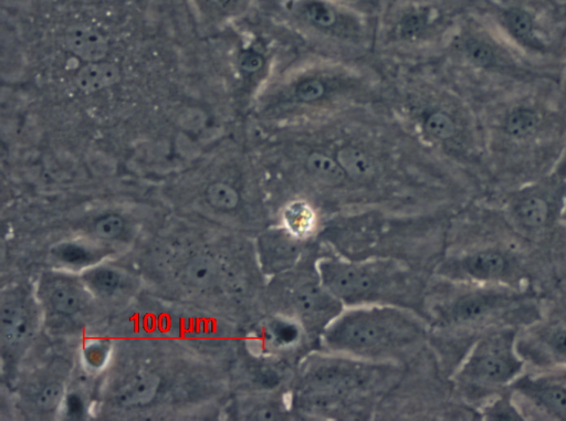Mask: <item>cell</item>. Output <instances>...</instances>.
I'll use <instances>...</instances> for the list:
<instances>
[{
    "instance_id": "30bf717a",
    "label": "cell",
    "mask_w": 566,
    "mask_h": 421,
    "mask_svg": "<svg viewBox=\"0 0 566 421\" xmlns=\"http://www.w3.org/2000/svg\"><path fill=\"white\" fill-rule=\"evenodd\" d=\"M505 256L495 251H481L465 256L460 262L464 275L479 281L496 280L507 270Z\"/></svg>"
},
{
    "instance_id": "e575fe53",
    "label": "cell",
    "mask_w": 566,
    "mask_h": 421,
    "mask_svg": "<svg viewBox=\"0 0 566 421\" xmlns=\"http://www.w3.org/2000/svg\"><path fill=\"white\" fill-rule=\"evenodd\" d=\"M559 170H560V172L566 173V149H565V154H564L560 165H559Z\"/></svg>"
},
{
    "instance_id": "ba28073f",
    "label": "cell",
    "mask_w": 566,
    "mask_h": 421,
    "mask_svg": "<svg viewBox=\"0 0 566 421\" xmlns=\"http://www.w3.org/2000/svg\"><path fill=\"white\" fill-rule=\"evenodd\" d=\"M64 42L70 52L86 62L101 61L108 50L104 35L85 25L70 28L65 33Z\"/></svg>"
},
{
    "instance_id": "8d00e7d4",
    "label": "cell",
    "mask_w": 566,
    "mask_h": 421,
    "mask_svg": "<svg viewBox=\"0 0 566 421\" xmlns=\"http://www.w3.org/2000/svg\"><path fill=\"white\" fill-rule=\"evenodd\" d=\"M565 90H566V78H565Z\"/></svg>"
},
{
    "instance_id": "d4e9b609",
    "label": "cell",
    "mask_w": 566,
    "mask_h": 421,
    "mask_svg": "<svg viewBox=\"0 0 566 421\" xmlns=\"http://www.w3.org/2000/svg\"><path fill=\"white\" fill-rule=\"evenodd\" d=\"M88 285L101 293L114 292L120 282L119 274L108 267H96L85 274Z\"/></svg>"
},
{
    "instance_id": "1f68e13d",
    "label": "cell",
    "mask_w": 566,
    "mask_h": 421,
    "mask_svg": "<svg viewBox=\"0 0 566 421\" xmlns=\"http://www.w3.org/2000/svg\"><path fill=\"white\" fill-rule=\"evenodd\" d=\"M548 345L557 355L566 358V329L554 331L548 339Z\"/></svg>"
},
{
    "instance_id": "4dcf8cb0",
    "label": "cell",
    "mask_w": 566,
    "mask_h": 421,
    "mask_svg": "<svg viewBox=\"0 0 566 421\" xmlns=\"http://www.w3.org/2000/svg\"><path fill=\"white\" fill-rule=\"evenodd\" d=\"M239 65L247 73H255L263 65V57L253 51H245L239 57Z\"/></svg>"
},
{
    "instance_id": "9a60e30c",
    "label": "cell",
    "mask_w": 566,
    "mask_h": 421,
    "mask_svg": "<svg viewBox=\"0 0 566 421\" xmlns=\"http://www.w3.org/2000/svg\"><path fill=\"white\" fill-rule=\"evenodd\" d=\"M296 241L297 239L287 231L286 235L262 239L260 252L264 265L272 270L284 269L286 264L289 265L297 253Z\"/></svg>"
},
{
    "instance_id": "83f0119b",
    "label": "cell",
    "mask_w": 566,
    "mask_h": 421,
    "mask_svg": "<svg viewBox=\"0 0 566 421\" xmlns=\"http://www.w3.org/2000/svg\"><path fill=\"white\" fill-rule=\"evenodd\" d=\"M53 253L60 261L73 265L88 263L92 259L88 250L75 243H64L55 248Z\"/></svg>"
},
{
    "instance_id": "f1b7e54d",
    "label": "cell",
    "mask_w": 566,
    "mask_h": 421,
    "mask_svg": "<svg viewBox=\"0 0 566 421\" xmlns=\"http://www.w3.org/2000/svg\"><path fill=\"white\" fill-rule=\"evenodd\" d=\"M326 85L318 78L310 77L301 81L295 87V97L304 103L315 102L325 95Z\"/></svg>"
},
{
    "instance_id": "2e32d148",
    "label": "cell",
    "mask_w": 566,
    "mask_h": 421,
    "mask_svg": "<svg viewBox=\"0 0 566 421\" xmlns=\"http://www.w3.org/2000/svg\"><path fill=\"white\" fill-rule=\"evenodd\" d=\"M513 214L522 225L536 229L547 222L549 206L542 197L536 194L525 196L514 204Z\"/></svg>"
},
{
    "instance_id": "ffe728a7",
    "label": "cell",
    "mask_w": 566,
    "mask_h": 421,
    "mask_svg": "<svg viewBox=\"0 0 566 421\" xmlns=\"http://www.w3.org/2000/svg\"><path fill=\"white\" fill-rule=\"evenodd\" d=\"M25 327V316L21 307L13 304H8L2 307L0 314V333L4 343H15L24 334Z\"/></svg>"
},
{
    "instance_id": "484cf974",
    "label": "cell",
    "mask_w": 566,
    "mask_h": 421,
    "mask_svg": "<svg viewBox=\"0 0 566 421\" xmlns=\"http://www.w3.org/2000/svg\"><path fill=\"white\" fill-rule=\"evenodd\" d=\"M123 218L115 213L99 217L93 224V233L102 240H114L124 231Z\"/></svg>"
},
{
    "instance_id": "9c48e42d",
    "label": "cell",
    "mask_w": 566,
    "mask_h": 421,
    "mask_svg": "<svg viewBox=\"0 0 566 421\" xmlns=\"http://www.w3.org/2000/svg\"><path fill=\"white\" fill-rule=\"evenodd\" d=\"M503 299L499 294H468L455 301L451 307L450 316L454 322L461 324L476 322L495 309Z\"/></svg>"
},
{
    "instance_id": "d6986e66",
    "label": "cell",
    "mask_w": 566,
    "mask_h": 421,
    "mask_svg": "<svg viewBox=\"0 0 566 421\" xmlns=\"http://www.w3.org/2000/svg\"><path fill=\"white\" fill-rule=\"evenodd\" d=\"M286 231L297 240L307 236L315 227V215L303 202L292 203L284 212Z\"/></svg>"
},
{
    "instance_id": "5b68a950",
    "label": "cell",
    "mask_w": 566,
    "mask_h": 421,
    "mask_svg": "<svg viewBox=\"0 0 566 421\" xmlns=\"http://www.w3.org/2000/svg\"><path fill=\"white\" fill-rule=\"evenodd\" d=\"M497 20L504 32L524 49L544 53L547 51L546 36L536 14L520 4L500 9Z\"/></svg>"
},
{
    "instance_id": "52a82bcc",
    "label": "cell",
    "mask_w": 566,
    "mask_h": 421,
    "mask_svg": "<svg viewBox=\"0 0 566 421\" xmlns=\"http://www.w3.org/2000/svg\"><path fill=\"white\" fill-rule=\"evenodd\" d=\"M462 44L464 55L478 67L496 71L510 67L509 55L496 45L497 43L490 35L473 32L464 38Z\"/></svg>"
},
{
    "instance_id": "603a6c76",
    "label": "cell",
    "mask_w": 566,
    "mask_h": 421,
    "mask_svg": "<svg viewBox=\"0 0 566 421\" xmlns=\"http://www.w3.org/2000/svg\"><path fill=\"white\" fill-rule=\"evenodd\" d=\"M217 266L209 256H196L185 269L186 281L195 287H206L212 283Z\"/></svg>"
},
{
    "instance_id": "7a4b0ae2",
    "label": "cell",
    "mask_w": 566,
    "mask_h": 421,
    "mask_svg": "<svg viewBox=\"0 0 566 421\" xmlns=\"http://www.w3.org/2000/svg\"><path fill=\"white\" fill-rule=\"evenodd\" d=\"M317 272L323 286L350 306L391 305L415 287L410 273L391 259L358 262L326 257L318 262Z\"/></svg>"
},
{
    "instance_id": "d6a6232c",
    "label": "cell",
    "mask_w": 566,
    "mask_h": 421,
    "mask_svg": "<svg viewBox=\"0 0 566 421\" xmlns=\"http://www.w3.org/2000/svg\"><path fill=\"white\" fill-rule=\"evenodd\" d=\"M67 412L70 417H80L83 412L82 400L77 396H70L67 398Z\"/></svg>"
},
{
    "instance_id": "277c9868",
    "label": "cell",
    "mask_w": 566,
    "mask_h": 421,
    "mask_svg": "<svg viewBox=\"0 0 566 421\" xmlns=\"http://www.w3.org/2000/svg\"><path fill=\"white\" fill-rule=\"evenodd\" d=\"M287 298L295 317L304 327L324 330L342 312V302L333 296L321 281L296 283L287 293Z\"/></svg>"
},
{
    "instance_id": "836d02e7",
    "label": "cell",
    "mask_w": 566,
    "mask_h": 421,
    "mask_svg": "<svg viewBox=\"0 0 566 421\" xmlns=\"http://www.w3.org/2000/svg\"><path fill=\"white\" fill-rule=\"evenodd\" d=\"M87 358L91 364L97 366L104 361L105 350L99 346H93L87 351Z\"/></svg>"
},
{
    "instance_id": "8992f818",
    "label": "cell",
    "mask_w": 566,
    "mask_h": 421,
    "mask_svg": "<svg viewBox=\"0 0 566 421\" xmlns=\"http://www.w3.org/2000/svg\"><path fill=\"white\" fill-rule=\"evenodd\" d=\"M292 9L297 18L321 31L344 32L356 27L355 17L331 0H296Z\"/></svg>"
},
{
    "instance_id": "4fadbf2b",
    "label": "cell",
    "mask_w": 566,
    "mask_h": 421,
    "mask_svg": "<svg viewBox=\"0 0 566 421\" xmlns=\"http://www.w3.org/2000/svg\"><path fill=\"white\" fill-rule=\"evenodd\" d=\"M159 386L160 377L156 372L142 371L124 386L118 400L124 406L143 407L153 401Z\"/></svg>"
},
{
    "instance_id": "ac0fdd59",
    "label": "cell",
    "mask_w": 566,
    "mask_h": 421,
    "mask_svg": "<svg viewBox=\"0 0 566 421\" xmlns=\"http://www.w3.org/2000/svg\"><path fill=\"white\" fill-rule=\"evenodd\" d=\"M336 160L348 177L367 180L375 173V166L367 154L356 147H344L338 150Z\"/></svg>"
},
{
    "instance_id": "44dd1931",
    "label": "cell",
    "mask_w": 566,
    "mask_h": 421,
    "mask_svg": "<svg viewBox=\"0 0 566 421\" xmlns=\"http://www.w3.org/2000/svg\"><path fill=\"white\" fill-rule=\"evenodd\" d=\"M51 307L59 314L71 316L82 307L80 293L66 284H59L53 287L49 295Z\"/></svg>"
},
{
    "instance_id": "f546056e",
    "label": "cell",
    "mask_w": 566,
    "mask_h": 421,
    "mask_svg": "<svg viewBox=\"0 0 566 421\" xmlns=\"http://www.w3.org/2000/svg\"><path fill=\"white\" fill-rule=\"evenodd\" d=\"M509 402L500 401L495 402L494 407H491L488 415H491V419L494 420H516L521 419L520 414Z\"/></svg>"
},
{
    "instance_id": "3957f363",
    "label": "cell",
    "mask_w": 566,
    "mask_h": 421,
    "mask_svg": "<svg viewBox=\"0 0 566 421\" xmlns=\"http://www.w3.org/2000/svg\"><path fill=\"white\" fill-rule=\"evenodd\" d=\"M522 369L513 349L512 334H496L476 345L460 372L471 385H499L512 380Z\"/></svg>"
},
{
    "instance_id": "cb8c5ba5",
    "label": "cell",
    "mask_w": 566,
    "mask_h": 421,
    "mask_svg": "<svg viewBox=\"0 0 566 421\" xmlns=\"http://www.w3.org/2000/svg\"><path fill=\"white\" fill-rule=\"evenodd\" d=\"M426 131L433 138L447 140L455 134V123L446 112H432L424 122Z\"/></svg>"
},
{
    "instance_id": "d590c367",
    "label": "cell",
    "mask_w": 566,
    "mask_h": 421,
    "mask_svg": "<svg viewBox=\"0 0 566 421\" xmlns=\"http://www.w3.org/2000/svg\"><path fill=\"white\" fill-rule=\"evenodd\" d=\"M216 1L218 3H220L221 6H228V4H233L238 0H216Z\"/></svg>"
},
{
    "instance_id": "8fae6325",
    "label": "cell",
    "mask_w": 566,
    "mask_h": 421,
    "mask_svg": "<svg viewBox=\"0 0 566 421\" xmlns=\"http://www.w3.org/2000/svg\"><path fill=\"white\" fill-rule=\"evenodd\" d=\"M542 127V115L528 106H515L503 119V131L514 141L534 138Z\"/></svg>"
},
{
    "instance_id": "5bb4252c",
    "label": "cell",
    "mask_w": 566,
    "mask_h": 421,
    "mask_svg": "<svg viewBox=\"0 0 566 421\" xmlns=\"http://www.w3.org/2000/svg\"><path fill=\"white\" fill-rule=\"evenodd\" d=\"M517 388L549 412L566 417V388L531 380H522Z\"/></svg>"
},
{
    "instance_id": "7c38bea8",
    "label": "cell",
    "mask_w": 566,
    "mask_h": 421,
    "mask_svg": "<svg viewBox=\"0 0 566 421\" xmlns=\"http://www.w3.org/2000/svg\"><path fill=\"white\" fill-rule=\"evenodd\" d=\"M120 78L119 69L108 62H88L82 66L75 81L81 91L93 93L116 84Z\"/></svg>"
},
{
    "instance_id": "e0dca14e",
    "label": "cell",
    "mask_w": 566,
    "mask_h": 421,
    "mask_svg": "<svg viewBox=\"0 0 566 421\" xmlns=\"http://www.w3.org/2000/svg\"><path fill=\"white\" fill-rule=\"evenodd\" d=\"M305 166L315 179L328 186H338L347 177L336 158L318 151L312 152L306 158Z\"/></svg>"
},
{
    "instance_id": "4316f807",
    "label": "cell",
    "mask_w": 566,
    "mask_h": 421,
    "mask_svg": "<svg viewBox=\"0 0 566 421\" xmlns=\"http://www.w3.org/2000/svg\"><path fill=\"white\" fill-rule=\"evenodd\" d=\"M64 388L60 382H51L44 386L36 396L35 403L44 412L55 410L63 400Z\"/></svg>"
},
{
    "instance_id": "6da1fadb",
    "label": "cell",
    "mask_w": 566,
    "mask_h": 421,
    "mask_svg": "<svg viewBox=\"0 0 566 421\" xmlns=\"http://www.w3.org/2000/svg\"><path fill=\"white\" fill-rule=\"evenodd\" d=\"M322 338L333 352L387 360L417 347L424 338V325L408 309L394 305L353 306L326 326Z\"/></svg>"
},
{
    "instance_id": "7402d4cb",
    "label": "cell",
    "mask_w": 566,
    "mask_h": 421,
    "mask_svg": "<svg viewBox=\"0 0 566 421\" xmlns=\"http://www.w3.org/2000/svg\"><path fill=\"white\" fill-rule=\"evenodd\" d=\"M207 202L220 211H230L238 207L240 201L239 192L229 183L214 181L205 191Z\"/></svg>"
}]
</instances>
